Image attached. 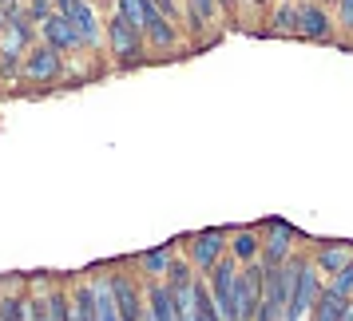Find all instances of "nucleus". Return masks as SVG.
<instances>
[{"mask_svg":"<svg viewBox=\"0 0 353 321\" xmlns=\"http://www.w3.org/2000/svg\"><path fill=\"white\" fill-rule=\"evenodd\" d=\"M234 278H239V266H234V262H223V258L207 270L210 302H214V313H219V318H230V305H234Z\"/></svg>","mask_w":353,"mask_h":321,"instance_id":"39448f33","label":"nucleus"},{"mask_svg":"<svg viewBox=\"0 0 353 321\" xmlns=\"http://www.w3.org/2000/svg\"><path fill=\"white\" fill-rule=\"evenodd\" d=\"M112 293H115V309H119L123 321L143 318V309H139V289H135L131 278H112Z\"/></svg>","mask_w":353,"mask_h":321,"instance_id":"f8f14e48","label":"nucleus"},{"mask_svg":"<svg viewBox=\"0 0 353 321\" xmlns=\"http://www.w3.org/2000/svg\"><path fill=\"white\" fill-rule=\"evenodd\" d=\"M4 8H8V12H20V0H4Z\"/></svg>","mask_w":353,"mask_h":321,"instance_id":"c756f323","label":"nucleus"},{"mask_svg":"<svg viewBox=\"0 0 353 321\" xmlns=\"http://www.w3.org/2000/svg\"><path fill=\"white\" fill-rule=\"evenodd\" d=\"M68 318H76V321H92L96 318V293H92V286L76 289V309H68Z\"/></svg>","mask_w":353,"mask_h":321,"instance_id":"4be33fe9","label":"nucleus"},{"mask_svg":"<svg viewBox=\"0 0 353 321\" xmlns=\"http://www.w3.org/2000/svg\"><path fill=\"white\" fill-rule=\"evenodd\" d=\"M147 32H151V40L159 44V48H171L175 44V28H171V20L167 17H159L155 8H151V17H147V24H143Z\"/></svg>","mask_w":353,"mask_h":321,"instance_id":"6ab92c4d","label":"nucleus"},{"mask_svg":"<svg viewBox=\"0 0 353 321\" xmlns=\"http://www.w3.org/2000/svg\"><path fill=\"white\" fill-rule=\"evenodd\" d=\"M294 12H298L294 4H282V8L274 12V28H278V32H294Z\"/></svg>","mask_w":353,"mask_h":321,"instance_id":"c85d7f7f","label":"nucleus"},{"mask_svg":"<svg viewBox=\"0 0 353 321\" xmlns=\"http://www.w3.org/2000/svg\"><path fill=\"white\" fill-rule=\"evenodd\" d=\"M171 298H175L179 321H183V318H194V278H191V282H179V286H171Z\"/></svg>","mask_w":353,"mask_h":321,"instance_id":"412c9836","label":"nucleus"},{"mask_svg":"<svg viewBox=\"0 0 353 321\" xmlns=\"http://www.w3.org/2000/svg\"><path fill=\"white\" fill-rule=\"evenodd\" d=\"M345 305H350V298H341V293H334V289H325V293H318V302H314V309H310V318L345 321Z\"/></svg>","mask_w":353,"mask_h":321,"instance_id":"4468645a","label":"nucleus"},{"mask_svg":"<svg viewBox=\"0 0 353 321\" xmlns=\"http://www.w3.org/2000/svg\"><path fill=\"white\" fill-rule=\"evenodd\" d=\"M28 48H32V20L24 12H8L0 24V60L12 68Z\"/></svg>","mask_w":353,"mask_h":321,"instance_id":"f03ea898","label":"nucleus"},{"mask_svg":"<svg viewBox=\"0 0 353 321\" xmlns=\"http://www.w3.org/2000/svg\"><path fill=\"white\" fill-rule=\"evenodd\" d=\"M294 32L305 36V40H325L330 36V12L321 4H302L294 12Z\"/></svg>","mask_w":353,"mask_h":321,"instance_id":"9d476101","label":"nucleus"},{"mask_svg":"<svg viewBox=\"0 0 353 321\" xmlns=\"http://www.w3.org/2000/svg\"><path fill=\"white\" fill-rule=\"evenodd\" d=\"M40 32H44V44H52L56 52L83 48L80 36H76V28H72V24H68V17H60V12H48V17L40 20Z\"/></svg>","mask_w":353,"mask_h":321,"instance_id":"1a4fd4ad","label":"nucleus"},{"mask_svg":"<svg viewBox=\"0 0 353 321\" xmlns=\"http://www.w3.org/2000/svg\"><path fill=\"white\" fill-rule=\"evenodd\" d=\"M254 4H258V0H254Z\"/></svg>","mask_w":353,"mask_h":321,"instance_id":"2f4dec72","label":"nucleus"},{"mask_svg":"<svg viewBox=\"0 0 353 321\" xmlns=\"http://www.w3.org/2000/svg\"><path fill=\"white\" fill-rule=\"evenodd\" d=\"M64 76V52H56L52 44H40L24 56V80L32 83H52Z\"/></svg>","mask_w":353,"mask_h":321,"instance_id":"0eeeda50","label":"nucleus"},{"mask_svg":"<svg viewBox=\"0 0 353 321\" xmlns=\"http://www.w3.org/2000/svg\"><path fill=\"white\" fill-rule=\"evenodd\" d=\"M139 262H143V270L163 273V270H167V262H171V250H167V246H163V250H147V254L139 258Z\"/></svg>","mask_w":353,"mask_h":321,"instance_id":"b1692460","label":"nucleus"},{"mask_svg":"<svg viewBox=\"0 0 353 321\" xmlns=\"http://www.w3.org/2000/svg\"><path fill=\"white\" fill-rule=\"evenodd\" d=\"M52 4H56V12H60V17H68V24H72L76 36H80V44H92V48H96V40H99L96 8H92L88 0H52Z\"/></svg>","mask_w":353,"mask_h":321,"instance_id":"423d86ee","label":"nucleus"},{"mask_svg":"<svg viewBox=\"0 0 353 321\" xmlns=\"http://www.w3.org/2000/svg\"><path fill=\"white\" fill-rule=\"evenodd\" d=\"M44 302H48V305H44V309H40V318H52V321H56V318H68V298H64V293H52V298H44Z\"/></svg>","mask_w":353,"mask_h":321,"instance_id":"bb28decb","label":"nucleus"},{"mask_svg":"<svg viewBox=\"0 0 353 321\" xmlns=\"http://www.w3.org/2000/svg\"><path fill=\"white\" fill-rule=\"evenodd\" d=\"M234 254H239V262H250V258L258 254V238L250 230H242L239 238H234Z\"/></svg>","mask_w":353,"mask_h":321,"instance_id":"393cba45","label":"nucleus"},{"mask_svg":"<svg viewBox=\"0 0 353 321\" xmlns=\"http://www.w3.org/2000/svg\"><path fill=\"white\" fill-rule=\"evenodd\" d=\"M318 270H314V262H298V278H294V289H290V305H286V318L290 321H302L310 318V309L318 302Z\"/></svg>","mask_w":353,"mask_h":321,"instance_id":"7ed1b4c3","label":"nucleus"},{"mask_svg":"<svg viewBox=\"0 0 353 321\" xmlns=\"http://www.w3.org/2000/svg\"><path fill=\"white\" fill-rule=\"evenodd\" d=\"M353 262V246H345V242H337V246H321L318 254H314V266H318L321 273H337L341 266H350Z\"/></svg>","mask_w":353,"mask_h":321,"instance_id":"2eb2a0df","label":"nucleus"},{"mask_svg":"<svg viewBox=\"0 0 353 321\" xmlns=\"http://www.w3.org/2000/svg\"><path fill=\"white\" fill-rule=\"evenodd\" d=\"M194 318H199V321H219V313H214V302H210L207 273H203V278H194Z\"/></svg>","mask_w":353,"mask_h":321,"instance_id":"a211bd4d","label":"nucleus"},{"mask_svg":"<svg viewBox=\"0 0 353 321\" xmlns=\"http://www.w3.org/2000/svg\"><path fill=\"white\" fill-rule=\"evenodd\" d=\"M92 293H96V318L99 321H115L119 318V309H115V293H112V282H108V278H99L96 286H92Z\"/></svg>","mask_w":353,"mask_h":321,"instance_id":"f3484780","label":"nucleus"},{"mask_svg":"<svg viewBox=\"0 0 353 321\" xmlns=\"http://www.w3.org/2000/svg\"><path fill=\"white\" fill-rule=\"evenodd\" d=\"M143 318H155V321H179L175 313V298H171V286H151L147 289V309Z\"/></svg>","mask_w":353,"mask_h":321,"instance_id":"ddd939ff","label":"nucleus"},{"mask_svg":"<svg viewBox=\"0 0 353 321\" xmlns=\"http://www.w3.org/2000/svg\"><path fill=\"white\" fill-rule=\"evenodd\" d=\"M258 302H262V266L239 270V278H234V305H230V318H239V321L258 318Z\"/></svg>","mask_w":353,"mask_h":321,"instance_id":"20e7f679","label":"nucleus"},{"mask_svg":"<svg viewBox=\"0 0 353 321\" xmlns=\"http://www.w3.org/2000/svg\"><path fill=\"white\" fill-rule=\"evenodd\" d=\"M119 17L128 20L131 28H139V32H143L147 17H151V0H119Z\"/></svg>","mask_w":353,"mask_h":321,"instance_id":"aec40b11","label":"nucleus"},{"mask_svg":"<svg viewBox=\"0 0 353 321\" xmlns=\"http://www.w3.org/2000/svg\"><path fill=\"white\" fill-rule=\"evenodd\" d=\"M294 278H298V262H290V258L274 262V266H262V302H258V318L262 321L286 318Z\"/></svg>","mask_w":353,"mask_h":321,"instance_id":"f257e3e1","label":"nucleus"},{"mask_svg":"<svg viewBox=\"0 0 353 321\" xmlns=\"http://www.w3.org/2000/svg\"><path fill=\"white\" fill-rule=\"evenodd\" d=\"M4 17H8V8H4V0H0V24H4Z\"/></svg>","mask_w":353,"mask_h":321,"instance_id":"7c9ffc66","label":"nucleus"},{"mask_svg":"<svg viewBox=\"0 0 353 321\" xmlns=\"http://www.w3.org/2000/svg\"><path fill=\"white\" fill-rule=\"evenodd\" d=\"M0 318H28V305H24V298H20V293L4 298V305H0Z\"/></svg>","mask_w":353,"mask_h":321,"instance_id":"cd10ccee","label":"nucleus"},{"mask_svg":"<svg viewBox=\"0 0 353 321\" xmlns=\"http://www.w3.org/2000/svg\"><path fill=\"white\" fill-rule=\"evenodd\" d=\"M163 273H167V286H179V282H191V278H194L191 266H187V262H179V258H175V262H167V270H163Z\"/></svg>","mask_w":353,"mask_h":321,"instance_id":"a878e982","label":"nucleus"},{"mask_svg":"<svg viewBox=\"0 0 353 321\" xmlns=\"http://www.w3.org/2000/svg\"><path fill=\"white\" fill-rule=\"evenodd\" d=\"M223 234H219V230H210V234H199V238H194V246H191V266L199 273H207L210 266H214V262H219V258H223Z\"/></svg>","mask_w":353,"mask_h":321,"instance_id":"9b49d317","label":"nucleus"},{"mask_svg":"<svg viewBox=\"0 0 353 321\" xmlns=\"http://www.w3.org/2000/svg\"><path fill=\"white\" fill-rule=\"evenodd\" d=\"M290 250H294V230H290V226H278V230H274V238L266 242V266L286 262Z\"/></svg>","mask_w":353,"mask_h":321,"instance_id":"dca6fc26","label":"nucleus"},{"mask_svg":"<svg viewBox=\"0 0 353 321\" xmlns=\"http://www.w3.org/2000/svg\"><path fill=\"white\" fill-rule=\"evenodd\" d=\"M108 40H112V52L123 60V64H135L139 52H143V44H139V28H131L123 17H112V24H108Z\"/></svg>","mask_w":353,"mask_h":321,"instance_id":"6e6552de","label":"nucleus"},{"mask_svg":"<svg viewBox=\"0 0 353 321\" xmlns=\"http://www.w3.org/2000/svg\"><path fill=\"white\" fill-rule=\"evenodd\" d=\"M330 289L341 293V298H353V262L350 266H341L337 273H330Z\"/></svg>","mask_w":353,"mask_h":321,"instance_id":"5701e85b","label":"nucleus"}]
</instances>
